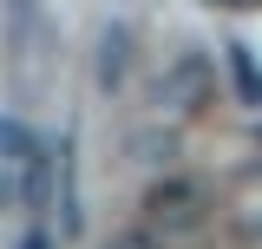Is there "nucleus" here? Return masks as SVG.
Here are the masks:
<instances>
[{"instance_id": "nucleus-1", "label": "nucleus", "mask_w": 262, "mask_h": 249, "mask_svg": "<svg viewBox=\"0 0 262 249\" xmlns=\"http://www.w3.org/2000/svg\"><path fill=\"white\" fill-rule=\"evenodd\" d=\"M210 86H216V66L203 59V53H177V59L164 66V79H158V112L190 118V112L210 105Z\"/></svg>"}, {"instance_id": "nucleus-2", "label": "nucleus", "mask_w": 262, "mask_h": 249, "mask_svg": "<svg viewBox=\"0 0 262 249\" xmlns=\"http://www.w3.org/2000/svg\"><path fill=\"white\" fill-rule=\"evenodd\" d=\"M203 184H190V177H164V184H151V197H144V223L158 230V236H190L196 223H203Z\"/></svg>"}, {"instance_id": "nucleus-3", "label": "nucleus", "mask_w": 262, "mask_h": 249, "mask_svg": "<svg viewBox=\"0 0 262 249\" xmlns=\"http://www.w3.org/2000/svg\"><path fill=\"white\" fill-rule=\"evenodd\" d=\"M39 138H33L20 118H0V203H27V177L39 164Z\"/></svg>"}, {"instance_id": "nucleus-4", "label": "nucleus", "mask_w": 262, "mask_h": 249, "mask_svg": "<svg viewBox=\"0 0 262 249\" xmlns=\"http://www.w3.org/2000/svg\"><path fill=\"white\" fill-rule=\"evenodd\" d=\"M125 66H131V33L125 27H105L98 33V86L112 92V86L125 79Z\"/></svg>"}, {"instance_id": "nucleus-5", "label": "nucleus", "mask_w": 262, "mask_h": 249, "mask_svg": "<svg viewBox=\"0 0 262 249\" xmlns=\"http://www.w3.org/2000/svg\"><path fill=\"white\" fill-rule=\"evenodd\" d=\"M7 7H13V20H20V27H33V13H39V0H7Z\"/></svg>"}, {"instance_id": "nucleus-6", "label": "nucleus", "mask_w": 262, "mask_h": 249, "mask_svg": "<svg viewBox=\"0 0 262 249\" xmlns=\"http://www.w3.org/2000/svg\"><path fill=\"white\" fill-rule=\"evenodd\" d=\"M20 249H53V243H46V236H39V230H33V236H27V243H20Z\"/></svg>"}, {"instance_id": "nucleus-7", "label": "nucleus", "mask_w": 262, "mask_h": 249, "mask_svg": "<svg viewBox=\"0 0 262 249\" xmlns=\"http://www.w3.org/2000/svg\"><path fill=\"white\" fill-rule=\"evenodd\" d=\"M118 249H151V236H125V243H118Z\"/></svg>"}, {"instance_id": "nucleus-8", "label": "nucleus", "mask_w": 262, "mask_h": 249, "mask_svg": "<svg viewBox=\"0 0 262 249\" xmlns=\"http://www.w3.org/2000/svg\"><path fill=\"white\" fill-rule=\"evenodd\" d=\"M223 7H236V0H223Z\"/></svg>"}]
</instances>
